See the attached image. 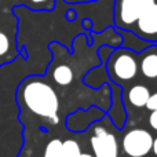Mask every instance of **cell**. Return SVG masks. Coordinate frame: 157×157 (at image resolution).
Segmentation results:
<instances>
[{
  "label": "cell",
  "mask_w": 157,
  "mask_h": 157,
  "mask_svg": "<svg viewBox=\"0 0 157 157\" xmlns=\"http://www.w3.org/2000/svg\"><path fill=\"white\" fill-rule=\"evenodd\" d=\"M18 99L32 113L52 120L54 124L58 123L59 98L54 87L41 77L32 76L22 81L18 90Z\"/></svg>",
  "instance_id": "cell-1"
},
{
  "label": "cell",
  "mask_w": 157,
  "mask_h": 157,
  "mask_svg": "<svg viewBox=\"0 0 157 157\" xmlns=\"http://www.w3.org/2000/svg\"><path fill=\"white\" fill-rule=\"evenodd\" d=\"M106 72L113 83L134 80L138 75V54L123 47L113 48L106 61Z\"/></svg>",
  "instance_id": "cell-2"
},
{
  "label": "cell",
  "mask_w": 157,
  "mask_h": 157,
  "mask_svg": "<svg viewBox=\"0 0 157 157\" xmlns=\"http://www.w3.org/2000/svg\"><path fill=\"white\" fill-rule=\"evenodd\" d=\"M157 0H114L113 24L117 29L134 30L136 21Z\"/></svg>",
  "instance_id": "cell-3"
},
{
  "label": "cell",
  "mask_w": 157,
  "mask_h": 157,
  "mask_svg": "<svg viewBox=\"0 0 157 157\" xmlns=\"http://www.w3.org/2000/svg\"><path fill=\"white\" fill-rule=\"evenodd\" d=\"M155 136L145 128H134L128 131L121 141L123 152L128 157H145L152 152Z\"/></svg>",
  "instance_id": "cell-4"
},
{
  "label": "cell",
  "mask_w": 157,
  "mask_h": 157,
  "mask_svg": "<svg viewBox=\"0 0 157 157\" xmlns=\"http://www.w3.org/2000/svg\"><path fill=\"white\" fill-rule=\"evenodd\" d=\"M94 157H119V144L116 136L106 128L98 127L90 139Z\"/></svg>",
  "instance_id": "cell-5"
},
{
  "label": "cell",
  "mask_w": 157,
  "mask_h": 157,
  "mask_svg": "<svg viewBox=\"0 0 157 157\" xmlns=\"http://www.w3.org/2000/svg\"><path fill=\"white\" fill-rule=\"evenodd\" d=\"M132 32L149 43H157V2L136 21Z\"/></svg>",
  "instance_id": "cell-6"
},
{
  "label": "cell",
  "mask_w": 157,
  "mask_h": 157,
  "mask_svg": "<svg viewBox=\"0 0 157 157\" xmlns=\"http://www.w3.org/2000/svg\"><path fill=\"white\" fill-rule=\"evenodd\" d=\"M105 117V112H102L98 108H90L87 110H77L73 114L68 116L66 119V125L73 132H81L87 130L92 123Z\"/></svg>",
  "instance_id": "cell-7"
},
{
  "label": "cell",
  "mask_w": 157,
  "mask_h": 157,
  "mask_svg": "<svg viewBox=\"0 0 157 157\" xmlns=\"http://www.w3.org/2000/svg\"><path fill=\"white\" fill-rule=\"evenodd\" d=\"M138 69L147 80H157V46L152 44L139 52Z\"/></svg>",
  "instance_id": "cell-8"
},
{
  "label": "cell",
  "mask_w": 157,
  "mask_h": 157,
  "mask_svg": "<svg viewBox=\"0 0 157 157\" xmlns=\"http://www.w3.org/2000/svg\"><path fill=\"white\" fill-rule=\"evenodd\" d=\"M116 32L120 33V37H121L120 47L127 48V50H131V51L136 52V54H139V52L144 51L145 48H147L149 46H152V43H149V41L138 37V36H136L134 32H131V30L117 29L116 28Z\"/></svg>",
  "instance_id": "cell-9"
},
{
  "label": "cell",
  "mask_w": 157,
  "mask_h": 157,
  "mask_svg": "<svg viewBox=\"0 0 157 157\" xmlns=\"http://www.w3.org/2000/svg\"><path fill=\"white\" fill-rule=\"evenodd\" d=\"M150 97V90L144 84H135L128 90L127 101L134 108H144ZM125 101V102H127Z\"/></svg>",
  "instance_id": "cell-10"
},
{
  "label": "cell",
  "mask_w": 157,
  "mask_h": 157,
  "mask_svg": "<svg viewBox=\"0 0 157 157\" xmlns=\"http://www.w3.org/2000/svg\"><path fill=\"white\" fill-rule=\"evenodd\" d=\"M52 80L61 87H66L73 81V71L68 65H57L52 71Z\"/></svg>",
  "instance_id": "cell-11"
},
{
  "label": "cell",
  "mask_w": 157,
  "mask_h": 157,
  "mask_svg": "<svg viewBox=\"0 0 157 157\" xmlns=\"http://www.w3.org/2000/svg\"><path fill=\"white\" fill-rule=\"evenodd\" d=\"M43 157H63L62 156V141L54 138L46 145Z\"/></svg>",
  "instance_id": "cell-12"
},
{
  "label": "cell",
  "mask_w": 157,
  "mask_h": 157,
  "mask_svg": "<svg viewBox=\"0 0 157 157\" xmlns=\"http://www.w3.org/2000/svg\"><path fill=\"white\" fill-rule=\"evenodd\" d=\"M81 153L80 145L75 139H66L62 142V156L63 157H78Z\"/></svg>",
  "instance_id": "cell-13"
},
{
  "label": "cell",
  "mask_w": 157,
  "mask_h": 157,
  "mask_svg": "<svg viewBox=\"0 0 157 157\" xmlns=\"http://www.w3.org/2000/svg\"><path fill=\"white\" fill-rule=\"evenodd\" d=\"M10 50V40L3 32H0V55H4Z\"/></svg>",
  "instance_id": "cell-14"
},
{
  "label": "cell",
  "mask_w": 157,
  "mask_h": 157,
  "mask_svg": "<svg viewBox=\"0 0 157 157\" xmlns=\"http://www.w3.org/2000/svg\"><path fill=\"white\" fill-rule=\"evenodd\" d=\"M145 108H146L147 110H150V112L157 110V91L153 92V94H150V97H149V99H147Z\"/></svg>",
  "instance_id": "cell-15"
},
{
  "label": "cell",
  "mask_w": 157,
  "mask_h": 157,
  "mask_svg": "<svg viewBox=\"0 0 157 157\" xmlns=\"http://www.w3.org/2000/svg\"><path fill=\"white\" fill-rule=\"evenodd\" d=\"M147 124H149V127L152 128L153 131L157 132V110L150 112L149 117H147Z\"/></svg>",
  "instance_id": "cell-16"
},
{
  "label": "cell",
  "mask_w": 157,
  "mask_h": 157,
  "mask_svg": "<svg viewBox=\"0 0 157 157\" xmlns=\"http://www.w3.org/2000/svg\"><path fill=\"white\" fill-rule=\"evenodd\" d=\"M152 152L153 155L157 157V136L156 138H153V145H152Z\"/></svg>",
  "instance_id": "cell-17"
},
{
  "label": "cell",
  "mask_w": 157,
  "mask_h": 157,
  "mask_svg": "<svg viewBox=\"0 0 157 157\" xmlns=\"http://www.w3.org/2000/svg\"><path fill=\"white\" fill-rule=\"evenodd\" d=\"M69 3H88V2H92V0H68Z\"/></svg>",
  "instance_id": "cell-18"
},
{
  "label": "cell",
  "mask_w": 157,
  "mask_h": 157,
  "mask_svg": "<svg viewBox=\"0 0 157 157\" xmlns=\"http://www.w3.org/2000/svg\"><path fill=\"white\" fill-rule=\"evenodd\" d=\"M78 157H94V156L90 155V153H80V156Z\"/></svg>",
  "instance_id": "cell-19"
},
{
  "label": "cell",
  "mask_w": 157,
  "mask_h": 157,
  "mask_svg": "<svg viewBox=\"0 0 157 157\" xmlns=\"http://www.w3.org/2000/svg\"><path fill=\"white\" fill-rule=\"evenodd\" d=\"M29 2H32V3H44V2H47V0H29Z\"/></svg>",
  "instance_id": "cell-20"
}]
</instances>
